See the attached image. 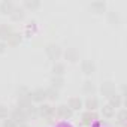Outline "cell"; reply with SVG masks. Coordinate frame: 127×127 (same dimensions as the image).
Segmentation results:
<instances>
[{"label":"cell","mask_w":127,"mask_h":127,"mask_svg":"<svg viewBox=\"0 0 127 127\" xmlns=\"http://www.w3.org/2000/svg\"><path fill=\"white\" fill-rule=\"evenodd\" d=\"M29 96H30V100H32V102H39V103L46 99V94H45V90H43V88H36V90H33Z\"/></svg>","instance_id":"cell-3"},{"label":"cell","mask_w":127,"mask_h":127,"mask_svg":"<svg viewBox=\"0 0 127 127\" xmlns=\"http://www.w3.org/2000/svg\"><path fill=\"white\" fill-rule=\"evenodd\" d=\"M17 127H29L27 124H20V126H17Z\"/></svg>","instance_id":"cell-31"},{"label":"cell","mask_w":127,"mask_h":127,"mask_svg":"<svg viewBox=\"0 0 127 127\" xmlns=\"http://www.w3.org/2000/svg\"><path fill=\"white\" fill-rule=\"evenodd\" d=\"M8 108L5 106V105H0V120H5V118H8Z\"/></svg>","instance_id":"cell-27"},{"label":"cell","mask_w":127,"mask_h":127,"mask_svg":"<svg viewBox=\"0 0 127 127\" xmlns=\"http://www.w3.org/2000/svg\"><path fill=\"white\" fill-rule=\"evenodd\" d=\"M64 72H66V66L63 64V63H54V66H52L54 76H63Z\"/></svg>","instance_id":"cell-13"},{"label":"cell","mask_w":127,"mask_h":127,"mask_svg":"<svg viewBox=\"0 0 127 127\" xmlns=\"http://www.w3.org/2000/svg\"><path fill=\"white\" fill-rule=\"evenodd\" d=\"M30 106H32L30 96H23V97H18V109H21V111H27Z\"/></svg>","instance_id":"cell-10"},{"label":"cell","mask_w":127,"mask_h":127,"mask_svg":"<svg viewBox=\"0 0 127 127\" xmlns=\"http://www.w3.org/2000/svg\"><path fill=\"white\" fill-rule=\"evenodd\" d=\"M82 124H85V126H88V124H91L97 117L94 115V114H91V112H85V114H82Z\"/></svg>","instance_id":"cell-19"},{"label":"cell","mask_w":127,"mask_h":127,"mask_svg":"<svg viewBox=\"0 0 127 127\" xmlns=\"http://www.w3.org/2000/svg\"><path fill=\"white\" fill-rule=\"evenodd\" d=\"M11 17H12V20H15V21L23 20V18H24V9H23V8H14V11L11 12Z\"/></svg>","instance_id":"cell-16"},{"label":"cell","mask_w":127,"mask_h":127,"mask_svg":"<svg viewBox=\"0 0 127 127\" xmlns=\"http://www.w3.org/2000/svg\"><path fill=\"white\" fill-rule=\"evenodd\" d=\"M11 120L12 121H15L17 124L20 123V124H24V121L27 120V117H26V112L24 111H21V109H15V111H12V115H11Z\"/></svg>","instance_id":"cell-5"},{"label":"cell","mask_w":127,"mask_h":127,"mask_svg":"<svg viewBox=\"0 0 127 127\" xmlns=\"http://www.w3.org/2000/svg\"><path fill=\"white\" fill-rule=\"evenodd\" d=\"M24 112H26V117H27V118H36V117H37V108L33 106V105H32L27 111H24Z\"/></svg>","instance_id":"cell-24"},{"label":"cell","mask_w":127,"mask_h":127,"mask_svg":"<svg viewBox=\"0 0 127 127\" xmlns=\"http://www.w3.org/2000/svg\"><path fill=\"white\" fill-rule=\"evenodd\" d=\"M81 70L85 73V75H91L94 70H96V66H94V63L91 60H84L81 63Z\"/></svg>","instance_id":"cell-7"},{"label":"cell","mask_w":127,"mask_h":127,"mask_svg":"<svg viewBox=\"0 0 127 127\" xmlns=\"http://www.w3.org/2000/svg\"><path fill=\"white\" fill-rule=\"evenodd\" d=\"M100 91H102L103 96L109 97V96H112V94L115 93V84H114L112 81H105V82L102 84V87H100Z\"/></svg>","instance_id":"cell-2"},{"label":"cell","mask_w":127,"mask_h":127,"mask_svg":"<svg viewBox=\"0 0 127 127\" xmlns=\"http://www.w3.org/2000/svg\"><path fill=\"white\" fill-rule=\"evenodd\" d=\"M121 94H117V93H114L112 96H109V106H112L114 109L115 108H120L121 106Z\"/></svg>","instance_id":"cell-14"},{"label":"cell","mask_w":127,"mask_h":127,"mask_svg":"<svg viewBox=\"0 0 127 127\" xmlns=\"http://www.w3.org/2000/svg\"><path fill=\"white\" fill-rule=\"evenodd\" d=\"M108 18H109V23H111V24H115V26L120 24V15H118V12L111 11V12L108 14Z\"/></svg>","instance_id":"cell-22"},{"label":"cell","mask_w":127,"mask_h":127,"mask_svg":"<svg viewBox=\"0 0 127 127\" xmlns=\"http://www.w3.org/2000/svg\"><path fill=\"white\" fill-rule=\"evenodd\" d=\"M90 9L94 14H103L105 9H106V3L103 0H94V2H91V5H90Z\"/></svg>","instance_id":"cell-4"},{"label":"cell","mask_w":127,"mask_h":127,"mask_svg":"<svg viewBox=\"0 0 127 127\" xmlns=\"http://www.w3.org/2000/svg\"><path fill=\"white\" fill-rule=\"evenodd\" d=\"M82 91L87 93V94H93V93L96 91V87L93 85L91 81H85V82L82 84Z\"/></svg>","instance_id":"cell-20"},{"label":"cell","mask_w":127,"mask_h":127,"mask_svg":"<svg viewBox=\"0 0 127 127\" xmlns=\"http://www.w3.org/2000/svg\"><path fill=\"white\" fill-rule=\"evenodd\" d=\"M85 106H87L90 111H94V109L97 108V100H96L94 97H88L87 102H85Z\"/></svg>","instance_id":"cell-26"},{"label":"cell","mask_w":127,"mask_h":127,"mask_svg":"<svg viewBox=\"0 0 127 127\" xmlns=\"http://www.w3.org/2000/svg\"><path fill=\"white\" fill-rule=\"evenodd\" d=\"M14 3L11 2V0H3V2L2 3H0V12H2L3 15H11V12L14 11Z\"/></svg>","instance_id":"cell-8"},{"label":"cell","mask_w":127,"mask_h":127,"mask_svg":"<svg viewBox=\"0 0 127 127\" xmlns=\"http://www.w3.org/2000/svg\"><path fill=\"white\" fill-rule=\"evenodd\" d=\"M45 52H46V55H48L49 60H54V61H55V60H58L60 55H61V48H60L57 43H49V45H46Z\"/></svg>","instance_id":"cell-1"},{"label":"cell","mask_w":127,"mask_h":127,"mask_svg":"<svg viewBox=\"0 0 127 127\" xmlns=\"http://www.w3.org/2000/svg\"><path fill=\"white\" fill-rule=\"evenodd\" d=\"M3 127H17V123H15V121H12L11 118H9V120H5Z\"/></svg>","instance_id":"cell-28"},{"label":"cell","mask_w":127,"mask_h":127,"mask_svg":"<svg viewBox=\"0 0 127 127\" xmlns=\"http://www.w3.org/2000/svg\"><path fill=\"white\" fill-rule=\"evenodd\" d=\"M64 57H66V60H69V61H78V58H79V52H78V49H76V48L70 46V48H67V49H66Z\"/></svg>","instance_id":"cell-9"},{"label":"cell","mask_w":127,"mask_h":127,"mask_svg":"<svg viewBox=\"0 0 127 127\" xmlns=\"http://www.w3.org/2000/svg\"><path fill=\"white\" fill-rule=\"evenodd\" d=\"M8 42H9L11 45H18V43L21 42V34H18V33H12L11 37L8 39Z\"/></svg>","instance_id":"cell-25"},{"label":"cell","mask_w":127,"mask_h":127,"mask_svg":"<svg viewBox=\"0 0 127 127\" xmlns=\"http://www.w3.org/2000/svg\"><path fill=\"white\" fill-rule=\"evenodd\" d=\"M24 6L29 8V9H37L40 6V2H39V0H26Z\"/></svg>","instance_id":"cell-23"},{"label":"cell","mask_w":127,"mask_h":127,"mask_svg":"<svg viewBox=\"0 0 127 127\" xmlns=\"http://www.w3.org/2000/svg\"><path fill=\"white\" fill-rule=\"evenodd\" d=\"M45 94H46V99H51V100H57L58 99V90L57 88L48 87V88H45Z\"/></svg>","instance_id":"cell-17"},{"label":"cell","mask_w":127,"mask_h":127,"mask_svg":"<svg viewBox=\"0 0 127 127\" xmlns=\"http://www.w3.org/2000/svg\"><path fill=\"white\" fill-rule=\"evenodd\" d=\"M63 85H64V79H63V76H52L51 78V87L52 88H61Z\"/></svg>","instance_id":"cell-15"},{"label":"cell","mask_w":127,"mask_h":127,"mask_svg":"<svg viewBox=\"0 0 127 127\" xmlns=\"http://www.w3.org/2000/svg\"><path fill=\"white\" fill-rule=\"evenodd\" d=\"M12 33H14V32H12V29H11V27H6V26L0 27V37L5 39V40H8V39L11 37V34H12Z\"/></svg>","instance_id":"cell-18"},{"label":"cell","mask_w":127,"mask_h":127,"mask_svg":"<svg viewBox=\"0 0 127 127\" xmlns=\"http://www.w3.org/2000/svg\"><path fill=\"white\" fill-rule=\"evenodd\" d=\"M6 48H8V45H6L5 42H0V54H3V52L6 51Z\"/></svg>","instance_id":"cell-30"},{"label":"cell","mask_w":127,"mask_h":127,"mask_svg":"<svg viewBox=\"0 0 127 127\" xmlns=\"http://www.w3.org/2000/svg\"><path fill=\"white\" fill-rule=\"evenodd\" d=\"M124 118H126V111L123 109V111H121V112L118 114V121H120V123H124V121H126Z\"/></svg>","instance_id":"cell-29"},{"label":"cell","mask_w":127,"mask_h":127,"mask_svg":"<svg viewBox=\"0 0 127 127\" xmlns=\"http://www.w3.org/2000/svg\"><path fill=\"white\" fill-rule=\"evenodd\" d=\"M54 114V109H52V106H49V105H40L39 108H37V115H40V117H43V118H49L51 115Z\"/></svg>","instance_id":"cell-6"},{"label":"cell","mask_w":127,"mask_h":127,"mask_svg":"<svg viewBox=\"0 0 127 127\" xmlns=\"http://www.w3.org/2000/svg\"><path fill=\"white\" fill-rule=\"evenodd\" d=\"M67 106L72 109V111H76V109H81L82 108V100L79 97H70L67 100Z\"/></svg>","instance_id":"cell-12"},{"label":"cell","mask_w":127,"mask_h":127,"mask_svg":"<svg viewBox=\"0 0 127 127\" xmlns=\"http://www.w3.org/2000/svg\"><path fill=\"white\" fill-rule=\"evenodd\" d=\"M102 114H103V117H106V118H112V117L115 115V109H114L112 106L106 105V106L102 108Z\"/></svg>","instance_id":"cell-21"},{"label":"cell","mask_w":127,"mask_h":127,"mask_svg":"<svg viewBox=\"0 0 127 127\" xmlns=\"http://www.w3.org/2000/svg\"><path fill=\"white\" fill-rule=\"evenodd\" d=\"M57 114L63 118H70L72 117V109L67 106V105H60L57 108Z\"/></svg>","instance_id":"cell-11"}]
</instances>
